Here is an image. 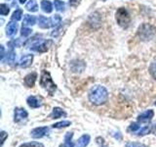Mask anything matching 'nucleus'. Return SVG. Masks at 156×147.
Wrapping results in <instances>:
<instances>
[{"instance_id": "13", "label": "nucleus", "mask_w": 156, "mask_h": 147, "mask_svg": "<svg viewBox=\"0 0 156 147\" xmlns=\"http://www.w3.org/2000/svg\"><path fill=\"white\" fill-rule=\"evenodd\" d=\"M38 24L39 27L42 28H48L52 27V22H51V19H48L44 16H39L38 18Z\"/></svg>"}, {"instance_id": "9", "label": "nucleus", "mask_w": 156, "mask_h": 147, "mask_svg": "<svg viewBox=\"0 0 156 147\" xmlns=\"http://www.w3.org/2000/svg\"><path fill=\"white\" fill-rule=\"evenodd\" d=\"M153 116H154V112L152 110H147L144 113H141L140 115H139L138 121L140 123H147V122L151 121Z\"/></svg>"}, {"instance_id": "38", "label": "nucleus", "mask_w": 156, "mask_h": 147, "mask_svg": "<svg viewBox=\"0 0 156 147\" xmlns=\"http://www.w3.org/2000/svg\"><path fill=\"white\" fill-rule=\"evenodd\" d=\"M155 105H156V102H155Z\"/></svg>"}, {"instance_id": "22", "label": "nucleus", "mask_w": 156, "mask_h": 147, "mask_svg": "<svg viewBox=\"0 0 156 147\" xmlns=\"http://www.w3.org/2000/svg\"><path fill=\"white\" fill-rule=\"evenodd\" d=\"M54 5H55V8L58 11H60V12L65 11L66 5L62 1H61V0H54Z\"/></svg>"}, {"instance_id": "31", "label": "nucleus", "mask_w": 156, "mask_h": 147, "mask_svg": "<svg viewBox=\"0 0 156 147\" xmlns=\"http://www.w3.org/2000/svg\"><path fill=\"white\" fill-rule=\"evenodd\" d=\"M126 147H146V146L141 143H139V142H128L126 144Z\"/></svg>"}, {"instance_id": "19", "label": "nucleus", "mask_w": 156, "mask_h": 147, "mask_svg": "<svg viewBox=\"0 0 156 147\" xmlns=\"http://www.w3.org/2000/svg\"><path fill=\"white\" fill-rule=\"evenodd\" d=\"M41 8L45 13H51L53 11L52 4L50 1H48V0H43L41 2Z\"/></svg>"}, {"instance_id": "25", "label": "nucleus", "mask_w": 156, "mask_h": 147, "mask_svg": "<svg viewBox=\"0 0 156 147\" xmlns=\"http://www.w3.org/2000/svg\"><path fill=\"white\" fill-rule=\"evenodd\" d=\"M10 11L9 9V6L6 4H1L0 5V14L2 15V16H6V15H8Z\"/></svg>"}, {"instance_id": "7", "label": "nucleus", "mask_w": 156, "mask_h": 147, "mask_svg": "<svg viewBox=\"0 0 156 147\" xmlns=\"http://www.w3.org/2000/svg\"><path fill=\"white\" fill-rule=\"evenodd\" d=\"M49 132V127L47 126H41V127H36L30 131V135L33 138H41L43 136H46Z\"/></svg>"}, {"instance_id": "30", "label": "nucleus", "mask_w": 156, "mask_h": 147, "mask_svg": "<svg viewBox=\"0 0 156 147\" xmlns=\"http://www.w3.org/2000/svg\"><path fill=\"white\" fill-rule=\"evenodd\" d=\"M140 130V126L138 124H136V123H134V124H131L130 126H129V129L128 130L131 131V132H136V131H138Z\"/></svg>"}, {"instance_id": "18", "label": "nucleus", "mask_w": 156, "mask_h": 147, "mask_svg": "<svg viewBox=\"0 0 156 147\" xmlns=\"http://www.w3.org/2000/svg\"><path fill=\"white\" fill-rule=\"evenodd\" d=\"M26 8L29 12H36L38 10V5L36 0H29V2L27 4Z\"/></svg>"}, {"instance_id": "8", "label": "nucleus", "mask_w": 156, "mask_h": 147, "mask_svg": "<svg viewBox=\"0 0 156 147\" xmlns=\"http://www.w3.org/2000/svg\"><path fill=\"white\" fill-rule=\"evenodd\" d=\"M27 102V105L30 108H39L42 106V99L37 96H29Z\"/></svg>"}, {"instance_id": "33", "label": "nucleus", "mask_w": 156, "mask_h": 147, "mask_svg": "<svg viewBox=\"0 0 156 147\" xmlns=\"http://www.w3.org/2000/svg\"><path fill=\"white\" fill-rule=\"evenodd\" d=\"M1 146L4 144V142H5V140H6V138L8 137V134L6 131H1Z\"/></svg>"}, {"instance_id": "15", "label": "nucleus", "mask_w": 156, "mask_h": 147, "mask_svg": "<svg viewBox=\"0 0 156 147\" xmlns=\"http://www.w3.org/2000/svg\"><path fill=\"white\" fill-rule=\"evenodd\" d=\"M89 142H90V135L84 134L77 140V146L76 147H86L88 144H89Z\"/></svg>"}, {"instance_id": "36", "label": "nucleus", "mask_w": 156, "mask_h": 147, "mask_svg": "<svg viewBox=\"0 0 156 147\" xmlns=\"http://www.w3.org/2000/svg\"><path fill=\"white\" fill-rule=\"evenodd\" d=\"M26 1H27V0H19V2H20V3H22V4H23Z\"/></svg>"}, {"instance_id": "12", "label": "nucleus", "mask_w": 156, "mask_h": 147, "mask_svg": "<svg viewBox=\"0 0 156 147\" xmlns=\"http://www.w3.org/2000/svg\"><path fill=\"white\" fill-rule=\"evenodd\" d=\"M36 78H37L36 73L28 74V75L26 76V77H24V83H26L28 87H33L34 83H35V81H36Z\"/></svg>"}, {"instance_id": "6", "label": "nucleus", "mask_w": 156, "mask_h": 147, "mask_svg": "<svg viewBox=\"0 0 156 147\" xmlns=\"http://www.w3.org/2000/svg\"><path fill=\"white\" fill-rule=\"evenodd\" d=\"M27 112L23 108H16L14 112V121L15 123H21L27 119Z\"/></svg>"}, {"instance_id": "14", "label": "nucleus", "mask_w": 156, "mask_h": 147, "mask_svg": "<svg viewBox=\"0 0 156 147\" xmlns=\"http://www.w3.org/2000/svg\"><path fill=\"white\" fill-rule=\"evenodd\" d=\"M65 117L66 116V112L63 111L62 109H61V108L58 107H55L52 111V114L50 115L51 119H58V118H62V117Z\"/></svg>"}, {"instance_id": "21", "label": "nucleus", "mask_w": 156, "mask_h": 147, "mask_svg": "<svg viewBox=\"0 0 156 147\" xmlns=\"http://www.w3.org/2000/svg\"><path fill=\"white\" fill-rule=\"evenodd\" d=\"M71 125V123L69 121H62L60 123H57V124H54L52 126L54 129H62V127H66V126H69Z\"/></svg>"}, {"instance_id": "16", "label": "nucleus", "mask_w": 156, "mask_h": 147, "mask_svg": "<svg viewBox=\"0 0 156 147\" xmlns=\"http://www.w3.org/2000/svg\"><path fill=\"white\" fill-rule=\"evenodd\" d=\"M36 22V18L30 15H24L23 17V26H33Z\"/></svg>"}, {"instance_id": "34", "label": "nucleus", "mask_w": 156, "mask_h": 147, "mask_svg": "<svg viewBox=\"0 0 156 147\" xmlns=\"http://www.w3.org/2000/svg\"><path fill=\"white\" fill-rule=\"evenodd\" d=\"M79 2H80V0H70L69 4L71 6H77V5L79 4Z\"/></svg>"}, {"instance_id": "2", "label": "nucleus", "mask_w": 156, "mask_h": 147, "mask_svg": "<svg viewBox=\"0 0 156 147\" xmlns=\"http://www.w3.org/2000/svg\"><path fill=\"white\" fill-rule=\"evenodd\" d=\"M156 33V28L150 24H143L138 28V36L140 40L147 41L152 39Z\"/></svg>"}, {"instance_id": "3", "label": "nucleus", "mask_w": 156, "mask_h": 147, "mask_svg": "<svg viewBox=\"0 0 156 147\" xmlns=\"http://www.w3.org/2000/svg\"><path fill=\"white\" fill-rule=\"evenodd\" d=\"M40 85L45 88V89L50 93L51 95H53V93L56 91L57 85L54 83L52 77L47 71H42L41 73V77H40Z\"/></svg>"}, {"instance_id": "1", "label": "nucleus", "mask_w": 156, "mask_h": 147, "mask_svg": "<svg viewBox=\"0 0 156 147\" xmlns=\"http://www.w3.org/2000/svg\"><path fill=\"white\" fill-rule=\"evenodd\" d=\"M108 99V91L105 86L97 85L93 87L89 93V100L96 106L105 104Z\"/></svg>"}, {"instance_id": "29", "label": "nucleus", "mask_w": 156, "mask_h": 147, "mask_svg": "<svg viewBox=\"0 0 156 147\" xmlns=\"http://www.w3.org/2000/svg\"><path fill=\"white\" fill-rule=\"evenodd\" d=\"M31 32H32V29L28 28L27 27H23L22 31H21V34L23 36H28L29 34H31Z\"/></svg>"}, {"instance_id": "20", "label": "nucleus", "mask_w": 156, "mask_h": 147, "mask_svg": "<svg viewBox=\"0 0 156 147\" xmlns=\"http://www.w3.org/2000/svg\"><path fill=\"white\" fill-rule=\"evenodd\" d=\"M15 60H16V53H15L13 50H10L9 52H7L6 62L9 64H13V63H15Z\"/></svg>"}, {"instance_id": "5", "label": "nucleus", "mask_w": 156, "mask_h": 147, "mask_svg": "<svg viewBox=\"0 0 156 147\" xmlns=\"http://www.w3.org/2000/svg\"><path fill=\"white\" fill-rule=\"evenodd\" d=\"M52 44L51 40H45V41H41V42H37V43H34L33 45L30 46V49L33 51H36V52H46L50 45Z\"/></svg>"}, {"instance_id": "37", "label": "nucleus", "mask_w": 156, "mask_h": 147, "mask_svg": "<svg viewBox=\"0 0 156 147\" xmlns=\"http://www.w3.org/2000/svg\"><path fill=\"white\" fill-rule=\"evenodd\" d=\"M155 134H156V126H155Z\"/></svg>"}, {"instance_id": "23", "label": "nucleus", "mask_w": 156, "mask_h": 147, "mask_svg": "<svg viewBox=\"0 0 156 147\" xmlns=\"http://www.w3.org/2000/svg\"><path fill=\"white\" fill-rule=\"evenodd\" d=\"M22 16H23V11H22V10L18 9L13 13L12 20H13V21H20V20L22 19Z\"/></svg>"}, {"instance_id": "11", "label": "nucleus", "mask_w": 156, "mask_h": 147, "mask_svg": "<svg viewBox=\"0 0 156 147\" xmlns=\"http://www.w3.org/2000/svg\"><path fill=\"white\" fill-rule=\"evenodd\" d=\"M18 28H19V26H18V24L16 22H10L7 24V28H6L7 36H14L15 34L17 33Z\"/></svg>"}, {"instance_id": "27", "label": "nucleus", "mask_w": 156, "mask_h": 147, "mask_svg": "<svg viewBox=\"0 0 156 147\" xmlns=\"http://www.w3.org/2000/svg\"><path fill=\"white\" fill-rule=\"evenodd\" d=\"M151 130V127L150 126H144L143 127V129H140L139 131H138V135H145V134H149Z\"/></svg>"}, {"instance_id": "10", "label": "nucleus", "mask_w": 156, "mask_h": 147, "mask_svg": "<svg viewBox=\"0 0 156 147\" xmlns=\"http://www.w3.org/2000/svg\"><path fill=\"white\" fill-rule=\"evenodd\" d=\"M32 60H33V56L31 54H27V55H23L21 58V60L19 62V65L22 68H27L31 65Z\"/></svg>"}, {"instance_id": "32", "label": "nucleus", "mask_w": 156, "mask_h": 147, "mask_svg": "<svg viewBox=\"0 0 156 147\" xmlns=\"http://www.w3.org/2000/svg\"><path fill=\"white\" fill-rule=\"evenodd\" d=\"M9 46L11 47V48H14V47H18V46H20V39H16V40H12V41H10L9 43Z\"/></svg>"}, {"instance_id": "4", "label": "nucleus", "mask_w": 156, "mask_h": 147, "mask_svg": "<svg viewBox=\"0 0 156 147\" xmlns=\"http://www.w3.org/2000/svg\"><path fill=\"white\" fill-rule=\"evenodd\" d=\"M116 21L123 28H129L131 24V18L128 11L125 8H119L116 12Z\"/></svg>"}, {"instance_id": "35", "label": "nucleus", "mask_w": 156, "mask_h": 147, "mask_svg": "<svg viewBox=\"0 0 156 147\" xmlns=\"http://www.w3.org/2000/svg\"><path fill=\"white\" fill-rule=\"evenodd\" d=\"M0 50H1V61L3 62V60H4V57H5V55H4V47L1 45L0 46Z\"/></svg>"}, {"instance_id": "17", "label": "nucleus", "mask_w": 156, "mask_h": 147, "mask_svg": "<svg viewBox=\"0 0 156 147\" xmlns=\"http://www.w3.org/2000/svg\"><path fill=\"white\" fill-rule=\"evenodd\" d=\"M72 136H73L72 132H67L66 137H65V143L62 144L60 147H73V143L71 141Z\"/></svg>"}, {"instance_id": "26", "label": "nucleus", "mask_w": 156, "mask_h": 147, "mask_svg": "<svg viewBox=\"0 0 156 147\" xmlns=\"http://www.w3.org/2000/svg\"><path fill=\"white\" fill-rule=\"evenodd\" d=\"M62 19L61 17L58 16V15H55V16H53L51 18V22H52V27H57L58 24L61 23Z\"/></svg>"}, {"instance_id": "24", "label": "nucleus", "mask_w": 156, "mask_h": 147, "mask_svg": "<svg viewBox=\"0 0 156 147\" xmlns=\"http://www.w3.org/2000/svg\"><path fill=\"white\" fill-rule=\"evenodd\" d=\"M20 147H44V145L42 143H39V142L32 141V142H28V143H24Z\"/></svg>"}, {"instance_id": "28", "label": "nucleus", "mask_w": 156, "mask_h": 147, "mask_svg": "<svg viewBox=\"0 0 156 147\" xmlns=\"http://www.w3.org/2000/svg\"><path fill=\"white\" fill-rule=\"evenodd\" d=\"M149 73H150V75L156 80V62L151 63V65L149 67Z\"/></svg>"}]
</instances>
